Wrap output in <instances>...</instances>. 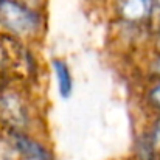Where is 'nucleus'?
I'll return each mask as SVG.
<instances>
[{
    "label": "nucleus",
    "instance_id": "nucleus-7",
    "mask_svg": "<svg viewBox=\"0 0 160 160\" xmlns=\"http://www.w3.org/2000/svg\"><path fill=\"white\" fill-rule=\"evenodd\" d=\"M156 5H157V17L160 20V0H156Z\"/></svg>",
    "mask_w": 160,
    "mask_h": 160
},
{
    "label": "nucleus",
    "instance_id": "nucleus-4",
    "mask_svg": "<svg viewBox=\"0 0 160 160\" xmlns=\"http://www.w3.org/2000/svg\"><path fill=\"white\" fill-rule=\"evenodd\" d=\"M54 70V76H56V82H58V90L61 98L68 100L72 97L73 92V78H72V72L67 65L65 61L62 59H54L52 62Z\"/></svg>",
    "mask_w": 160,
    "mask_h": 160
},
{
    "label": "nucleus",
    "instance_id": "nucleus-8",
    "mask_svg": "<svg viewBox=\"0 0 160 160\" xmlns=\"http://www.w3.org/2000/svg\"><path fill=\"white\" fill-rule=\"evenodd\" d=\"M159 41H160V38H159Z\"/></svg>",
    "mask_w": 160,
    "mask_h": 160
},
{
    "label": "nucleus",
    "instance_id": "nucleus-2",
    "mask_svg": "<svg viewBox=\"0 0 160 160\" xmlns=\"http://www.w3.org/2000/svg\"><path fill=\"white\" fill-rule=\"evenodd\" d=\"M115 12L128 25H145L157 17L156 0H115Z\"/></svg>",
    "mask_w": 160,
    "mask_h": 160
},
{
    "label": "nucleus",
    "instance_id": "nucleus-6",
    "mask_svg": "<svg viewBox=\"0 0 160 160\" xmlns=\"http://www.w3.org/2000/svg\"><path fill=\"white\" fill-rule=\"evenodd\" d=\"M152 67H154V72H156V73L160 76V54L156 58V59H154V65H152Z\"/></svg>",
    "mask_w": 160,
    "mask_h": 160
},
{
    "label": "nucleus",
    "instance_id": "nucleus-5",
    "mask_svg": "<svg viewBox=\"0 0 160 160\" xmlns=\"http://www.w3.org/2000/svg\"><path fill=\"white\" fill-rule=\"evenodd\" d=\"M148 98H149V103L156 107L160 112V81L157 84H154L151 89H149V93H148Z\"/></svg>",
    "mask_w": 160,
    "mask_h": 160
},
{
    "label": "nucleus",
    "instance_id": "nucleus-1",
    "mask_svg": "<svg viewBox=\"0 0 160 160\" xmlns=\"http://www.w3.org/2000/svg\"><path fill=\"white\" fill-rule=\"evenodd\" d=\"M0 25L12 36L31 38L41 31L42 16L39 8L20 0H0Z\"/></svg>",
    "mask_w": 160,
    "mask_h": 160
},
{
    "label": "nucleus",
    "instance_id": "nucleus-3",
    "mask_svg": "<svg viewBox=\"0 0 160 160\" xmlns=\"http://www.w3.org/2000/svg\"><path fill=\"white\" fill-rule=\"evenodd\" d=\"M11 143L16 152L23 160H53V156L50 149L33 138L31 135L20 132V131H12L11 132Z\"/></svg>",
    "mask_w": 160,
    "mask_h": 160
}]
</instances>
